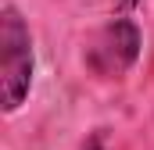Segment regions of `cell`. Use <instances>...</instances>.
Listing matches in <instances>:
<instances>
[{"label": "cell", "mask_w": 154, "mask_h": 150, "mask_svg": "<svg viewBox=\"0 0 154 150\" xmlns=\"http://www.w3.org/2000/svg\"><path fill=\"white\" fill-rule=\"evenodd\" d=\"M0 86L4 111H18L32 86V36L11 4L0 14Z\"/></svg>", "instance_id": "1"}, {"label": "cell", "mask_w": 154, "mask_h": 150, "mask_svg": "<svg viewBox=\"0 0 154 150\" xmlns=\"http://www.w3.org/2000/svg\"><path fill=\"white\" fill-rule=\"evenodd\" d=\"M136 54H140V29L129 18H115L90 39L86 64L104 79H115L136 61Z\"/></svg>", "instance_id": "2"}, {"label": "cell", "mask_w": 154, "mask_h": 150, "mask_svg": "<svg viewBox=\"0 0 154 150\" xmlns=\"http://www.w3.org/2000/svg\"><path fill=\"white\" fill-rule=\"evenodd\" d=\"M79 150H115V147H111V143H108L104 136H93L90 143H82V147H79Z\"/></svg>", "instance_id": "3"}, {"label": "cell", "mask_w": 154, "mask_h": 150, "mask_svg": "<svg viewBox=\"0 0 154 150\" xmlns=\"http://www.w3.org/2000/svg\"><path fill=\"white\" fill-rule=\"evenodd\" d=\"M133 4H136V0H122V7H133Z\"/></svg>", "instance_id": "4"}]
</instances>
